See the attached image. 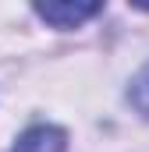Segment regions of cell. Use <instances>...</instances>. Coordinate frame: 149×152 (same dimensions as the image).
<instances>
[{
  "instance_id": "cell-3",
  "label": "cell",
  "mask_w": 149,
  "mask_h": 152,
  "mask_svg": "<svg viewBox=\"0 0 149 152\" xmlns=\"http://www.w3.org/2000/svg\"><path fill=\"white\" fill-rule=\"evenodd\" d=\"M128 103H131L142 117H149V67L139 71V78L131 81V88H128Z\"/></svg>"
},
{
  "instance_id": "cell-1",
  "label": "cell",
  "mask_w": 149,
  "mask_h": 152,
  "mask_svg": "<svg viewBox=\"0 0 149 152\" xmlns=\"http://www.w3.org/2000/svg\"><path fill=\"white\" fill-rule=\"evenodd\" d=\"M103 7L100 4H39L36 14L43 21H50V25H57V28H74V25H82V21H89L92 14H100Z\"/></svg>"
},
{
  "instance_id": "cell-2",
  "label": "cell",
  "mask_w": 149,
  "mask_h": 152,
  "mask_svg": "<svg viewBox=\"0 0 149 152\" xmlns=\"http://www.w3.org/2000/svg\"><path fill=\"white\" fill-rule=\"evenodd\" d=\"M11 152H68V142H64V131L60 127H32L25 131Z\"/></svg>"
}]
</instances>
